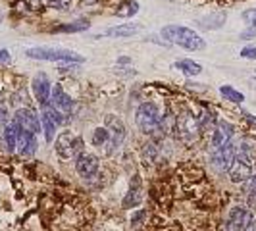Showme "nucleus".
<instances>
[{"instance_id":"obj_1","label":"nucleus","mask_w":256,"mask_h":231,"mask_svg":"<svg viewBox=\"0 0 256 231\" xmlns=\"http://www.w3.org/2000/svg\"><path fill=\"white\" fill-rule=\"evenodd\" d=\"M135 122H137V128L141 129L144 135L162 137V133H164V118L160 116L156 104L152 102H144L139 106Z\"/></svg>"},{"instance_id":"obj_2","label":"nucleus","mask_w":256,"mask_h":231,"mask_svg":"<svg viewBox=\"0 0 256 231\" xmlns=\"http://www.w3.org/2000/svg\"><path fill=\"white\" fill-rule=\"evenodd\" d=\"M162 37L166 38L168 42L180 44L187 50H200L204 48V40L200 38L198 33H194L192 29L183 26H166L162 29Z\"/></svg>"},{"instance_id":"obj_3","label":"nucleus","mask_w":256,"mask_h":231,"mask_svg":"<svg viewBox=\"0 0 256 231\" xmlns=\"http://www.w3.org/2000/svg\"><path fill=\"white\" fill-rule=\"evenodd\" d=\"M26 54L33 60H46V62H85L83 56H79L77 52L66 50V48H52V46H35V48H27Z\"/></svg>"},{"instance_id":"obj_4","label":"nucleus","mask_w":256,"mask_h":231,"mask_svg":"<svg viewBox=\"0 0 256 231\" xmlns=\"http://www.w3.org/2000/svg\"><path fill=\"white\" fill-rule=\"evenodd\" d=\"M176 128H178L180 139L185 142V144H192V142L196 141V139L200 137V129H202L200 128L198 118L192 116V112H189V110H183V112L178 116Z\"/></svg>"},{"instance_id":"obj_5","label":"nucleus","mask_w":256,"mask_h":231,"mask_svg":"<svg viewBox=\"0 0 256 231\" xmlns=\"http://www.w3.org/2000/svg\"><path fill=\"white\" fill-rule=\"evenodd\" d=\"M56 154L60 158H74V156H79L83 152V139L81 137H76L72 131H62L58 137H56Z\"/></svg>"},{"instance_id":"obj_6","label":"nucleus","mask_w":256,"mask_h":231,"mask_svg":"<svg viewBox=\"0 0 256 231\" xmlns=\"http://www.w3.org/2000/svg\"><path fill=\"white\" fill-rule=\"evenodd\" d=\"M252 222V214L244 206H233L226 220V231H244Z\"/></svg>"},{"instance_id":"obj_7","label":"nucleus","mask_w":256,"mask_h":231,"mask_svg":"<svg viewBox=\"0 0 256 231\" xmlns=\"http://www.w3.org/2000/svg\"><path fill=\"white\" fill-rule=\"evenodd\" d=\"M14 124L22 131L33 133V135H37L38 131H40V118L31 108H20L16 112V116H14Z\"/></svg>"},{"instance_id":"obj_8","label":"nucleus","mask_w":256,"mask_h":231,"mask_svg":"<svg viewBox=\"0 0 256 231\" xmlns=\"http://www.w3.org/2000/svg\"><path fill=\"white\" fill-rule=\"evenodd\" d=\"M98 166H100V162H98V158H96L94 154L81 152L79 156H76V170H77V174H79L81 178H85V180H90L92 176H96V172H98Z\"/></svg>"},{"instance_id":"obj_9","label":"nucleus","mask_w":256,"mask_h":231,"mask_svg":"<svg viewBox=\"0 0 256 231\" xmlns=\"http://www.w3.org/2000/svg\"><path fill=\"white\" fill-rule=\"evenodd\" d=\"M235 152H237V144L233 141L226 142L224 146L216 148V150H214V156H212L214 166L218 168L220 172H228L231 166V162L235 160Z\"/></svg>"},{"instance_id":"obj_10","label":"nucleus","mask_w":256,"mask_h":231,"mask_svg":"<svg viewBox=\"0 0 256 231\" xmlns=\"http://www.w3.org/2000/svg\"><path fill=\"white\" fill-rule=\"evenodd\" d=\"M106 129H108V133H110V142H108V152H112L114 148H118L122 141H124V137H126V128H124V122L122 120H118L114 116H108V120H106Z\"/></svg>"},{"instance_id":"obj_11","label":"nucleus","mask_w":256,"mask_h":231,"mask_svg":"<svg viewBox=\"0 0 256 231\" xmlns=\"http://www.w3.org/2000/svg\"><path fill=\"white\" fill-rule=\"evenodd\" d=\"M233 135H235L233 124L226 122V120L218 122L216 128H214V131H212V146H214V150L220 148V146H224L226 142H230L231 139H233Z\"/></svg>"},{"instance_id":"obj_12","label":"nucleus","mask_w":256,"mask_h":231,"mask_svg":"<svg viewBox=\"0 0 256 231\" xmlns=\"http://www.w3.org/2000/svg\"><path fill=\"white\" fill-rule=\"evenodd\" d=\"M31 87H33V92H35V98L38 100L40 106L48 104V98H50V81L44 74H37L31 81Z\"/></svg>"},{"instance_id":"obj_13","label":"nucleus","mask_w":256,"mask_h":231,"mask_svg":"<svg viewBox=\"0 0 256 231\" xmlns=\"http://www.w3.org/2000/svg\"><path fill=\"white\" fill-rule=\"evenodd\" d=\"M48 104H50L52 108L60 110L62 114H68V112H72L74 100H72V96H70V94H66V90L62 89L60 85H56V87H52V90H50Z\"/></svg>"},{"instance_id":"obj_14","label":"nucleus","mask_w":256,"mask_h":231,"mask_svg":"<svg viewBox=\"0 0 256 231\" xmlns=\"http://www.w3.org/2000/svg\"><path fill=\"white\" fill-rule=\"evenodd\" d=\"M16 150L22 154V156H31V154L37 152V139L33 133H27L18 128V144H16Z\"/></svg>"},{"instance_id":"obj_15","label":"nucleus","mask_w":256,"mask_h":231,"mask_svg":"<svg viewBox=\"0 0 256 231\" xmlns=\"http://www.w3.org/2000/svg\"><path fill=\"white\" fill-rule=\"evenodd\" d=\"M2 141H4V146H6L8 152L16 150V144H18V126L14 122L4 126V129H2Z\"/></svg>"},{"instance_id":"obj_16","label":"nucleus","mask_w":256,"mask_h":231,"mask_svg":"<svg viewBox=\"0 0 256 231\" xmlns=\"http://www.w3.org/2000/svg\"><path fill=\"white\" fill-rule=\"evenodd\" d=\"M139 31H141V26L124 24V26H118V27H112V29H108V31H106V35H110V37L128 38V37H131V35H135V33H139Z\"/></svg>"},{"instance_id":"obj_17","label":"nucleus","mask_w":256,"mask_h":231,"mask_svg":"<svg viewBox=\"0 0 256 231\" xmlns=\"http://www.w3.org/2000/svg\"><path fill=\"white\" fill-rule=\"evenodd\" d=\"M174 68H178L181 74H185V76H198L200 72H202V68L200 64H196V62H192V60H180V62H176Z\"/></svg>"},{"instance_id":"obj_18","label":"nucleus","mask_w":256,"mask_h":231,"mask_svg":"<svg viewBox=\"0 0 256 231\" xmlns=\"http://www.w3.org/2000/svg\"><path fill=\"white\" fill-rule=\"evenodd\" d=\"M220 92L226 96V100H230V102H233V104H243V100H244L243 92L233 89L230 85H222V87H220Z\"/></svg>"},{"instance_id":"obj_19","label":"nucleus","mask_w":256,"mask_h":231,"mask_svg":"<svg viewBox=\"0 0 256 231\" xmlns=\"http://www.w3.org/2000/svg\"><path fill=\"white\" fill-rule=\"evenodd\" d=\"M40 129L44 131V139H46L48 142H52L54 133H56V124L52 122L50 116L44 114V112H42V116H40Z\"/></svg>"},{"instance_id":"obj_20","label":"nucleus","mask_w":256,"mask_h":231,"mask_svg":"<svg viewBox=\"0 0 256 231\" xmlns=\"http://www.w3.org/2000/svg\"><path fill=\"white\" fill-rule=\"evenodd\" d=\"M90 142H92L94 146H100V148H102V146H108V142H110V133H108L106 126H104V128H96L92 131Z\"/></svg>"},{"instance_id":"obj_21","label":"nucleus","mask_w":256,"mask_h":231,"mask_svg":"<svg viewBox=\"0 0 256 231\" xmlns=\"http://www.w3.org/2000/svg\"><path fill=\"white\" fill-rule=\"evenodd\" d=\"M246 198H248V206L256 208V170L252 178L248 180V191H246Z\"/></svg>"},{"instance_id":"obj_22","label":"nucleus","mask_w":256,"mask_h":231,"mask_svg":"<svg viewBox=\"0 0 256 231\" xmlns=\"http://www.w3.org/2000/svg\"><path fill=\"white\" fill-rule=\"evenodd\" d=\"M120 8H128V10H120V12H118V16H126V18H128V16H135V14H137V10H139V4H137L135 0H126V2H124Z\"/></svg>"},{"instance_id":"obj_23","label":"nucleus","mask_w":256,"mask_h":231,"mask_svg":"<svg viewBox=\"0 0 256 231\" xmlns=\"http://www.w3.org/2000/svg\"><path fill=\"white\" fill-rule=\"evenodd\" d=\"M85 29H89V24H87V22H77V24H72V26L58 27L56 31H64V33H77V31H85Z\"/></svg>"},{"instance_id":"obj_24","label":"nucleus","mask_w":256,"mask_h":231,"mask_svg":"<svg viewBox=\"0 0 256 231\" xmlns=\"http://www.w3.org/2000/svg\"><path fill=\"white\" fill-rule=\"evenodd\" d=\"M139 200H141V196H139V192L137 191H131L128 194V196H126V198H124V206H126V208H129V206L133 204H139Z\"/></svg>"},{"instance_id":"obj_25","label":"nucleus","mask_w":256,"mask_h":231,"mask_svg":"<svg viewBox=\"0 0 256 231\" xmlns=\"http://www.w3.org/2000/svg\"><path fill=\"white\" fill-rule=\"evenodd\" d=\"M243 22H244V24H248L250 27H254V29H256V8H252V10H246V12H243Z\"/></svg>"},{"instance_id":"obj_26","label":"nucleus","mask_w":256,"mask_h":231,"mask_svg":"<svg viewBox=\"0 0 256 231\" xmlns=\"http://www.w3.org/2000/svg\"><path fill=\"white\" fill-rule=\"evenodd\" d=\"M241 58H246V60H256V48L252 46H246L241 50Z\"/></svg>"},{"instance_id":"obj_27","label":"nucleus","mask_w":256,"mask_h":231,"mask_svg":"<svg viewBox=\"0 0 256 231\" xmlns=\"http://www.w3.org/2000/svg\"><path fill=\"white\" fill-rule=\"evenodd\" d=\"M250 38H256V29L254 27H250V29H246L241 33V40H250Z\"/></svg>"},{"instance_id":"obj_28","label":"nucleus","mask_w":256,"mask_h":231,"mask_svg":"<svg viewBox=\"0 0 256 231\" xmlns=\"http://www.w3.org/2000/svg\"><path fill=\"white\" fill-rule=\"evenodd\" d=\"M10 60H12L10 52L6 50V48H0V64H10Z\"/></svg>"},{"instance_id":"obj_29","label":"nucleus","mask_w":256,"mask_h":231,"mask_svg":"<svg viewBox=\"0 0 256 231\" xmlns=\"http://www.w3.org/2000/svg\"><path fill=\"white\" fill-rule=\"evenodd\" d=\"M8 120H10L8 110H6L4 106H0V126H6V124H8Z\"/></svg>"},{"instance_id":"obj_30","label":"nucleus","mask_w":256,"mask_h":231,"mask_svg":"<svg viewBox=\"0 0 256 231\" xmlns=\"http://www.w3.org/2000/svg\"><path fill=\"white\" fill-rule=\"evenodd\" d=\"M50 6L52 8H60V10H64L66 6H68V2H66V0H50Z\"/></svg>"},{"instance_id":"obj_31","label":"nucleus","mask_w":256,"mask_h":231,"mask_svg":"<svg viewBox=\"0 0 256 231\" xmlns=\"http://www.w3.org/2000/svg\"><path fill=\"white\" fill-rule=\"evenodd\" d=\"M244 231H256V220L254 218H252V222L246 226V230H244Z\"/></svg>"},{"instance_id":"obj_32","label":"nucleus","mask_w":256,"mask_h":231,"mask_svg":"<svg viewBox=\"0 0 256 231\" xmlns=\"http://www.w3.org/2000/svg\"><path fill=\"white\" fill-rule=\"evenodd\" d=\"M2 102H4V96H2V94H0V106H2Z\"/></svg>"},{"instance_id":"obj_33","label":"nucleus","mask_w":256,"mask_h":231,"mask_svg":"<svg viewBox=\"0 0 256 231\" xmlns=\"http://www.w3.org/2000/svg\"><path fill=\"white\" fill-rule=\"evenodd\" d=\"M0 22H2V16H0Z\"/></svg>"}]
</instances>
